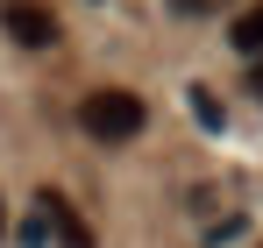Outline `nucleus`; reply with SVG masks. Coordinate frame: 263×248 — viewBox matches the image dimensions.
I'll list each match as a JSON object with an SVG mask.
<instances>
[{"label":"nucleus","mask_w":263,"mask_h":248,"mask_svg":"<svg viewBox=\"0 0 263 248\" xmlns=\"http://www.w3.org/2000/svg\"><path fill=\"white\" fill-rule=\"evenodd\" d=\"M36 213H43V227H57V248H92V227L64 206L57 192H43V199H36Z\"/></svg>","instance_id":"7ed1b4c3"},{"label":"nucleus","mask_w":263,"mask_h":248,"mask_svg":"<svg viewBox=\"0 0 263 248\" xmlns=\"http://www.w3.org/2000/svg\"><path fill=\"white\" fill-rule=\"evenodd\" d=\"M185 99H192V121L206 128V135H220V128H228V114H220V99H214V92H206V85H192Z\"/></svg>","instance_id":"39448f33"},{"label":"nucleus","mask_w":263,"mask_h":248,"mask_svg":"<svg viewBox=\"0 0 263 248\" xmlns=\"http://www.w3.org/2000/svg\"><path fill=\"white\" fill-rule=\"evenodd\" d=\"M249 92H263V57H256V64H249Z\"/></svg>","instance_id":"0eeeda50"},{"label":"nucleus","mask_w":263,"mask_h":248,"mask_svg":"<svg viewBox=\"0 0 263 248\" xmlns=\"http://www.w3.org/2000/svg\"><path fill=\"white\" fill-rule=\"evenodd\" d=\"M0 29L22 43V50H50L57 43V14H50L43 0H7L0 7Z\"/></svg>","instance_id":"f03ea898"},{"label":"nucleus","mask_w":263,"mask_h":248,"mask_svg":"<svg viewBox=\"0 0 263 248\" xmlns=\"http://www.w3.org/2000/svg\"><path fill=\"white\" fill-rule=\"evenodd\" d=\"M228 43H235L242 57H263V0H249V7L228 22Z\"/></svg>","instance_id":"20e7f679"},{"label":"nucleus","mask_w":263,"mask_h":248,"mask_svg":"<svg viewBox=\"0 0 263 248\" xmlns=\"http://www.w3.org/2000/svg\"><path fill=\"white\" fill-rule=\"evenodd\" d=\"M79 128H86L92 142H135L149 128V107L135 92H121V85H100V92L79 99Z\"/></svg>","instance_id":"f257e3e1"},{"label":"nucleus","mask_w":263,"mask_h":248,"mask_svg":"<svg viewBox=\"0 0 263 248\" xmlns=\"http://www.w3.org/2000/svg\"><path fill=\"white\" fill-rule=\"evenodd\" d=\"M178 14H206V7H214V0H171Z\"/></svg>","instance_id":"423d86ee"}]
</instances>
